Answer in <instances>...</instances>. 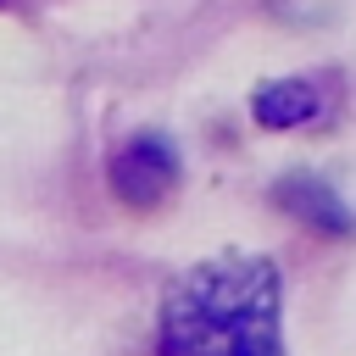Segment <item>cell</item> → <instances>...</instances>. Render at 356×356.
<instances>
[{"label":"cell","mask_w":356,"mask_h":356,"mask_svg":"<svg viewBox=\"0 0 356 356\" xmlns=\"http://www.w3.org/2000/svg\"><path fill=\"white\" fill-rule=\"evenodd\" d=\"M161 356H284L278 267L267 256L189 267L161 306Z\"/></svg>","instance_id":"obj_1"},{"label":"cell","mask_w":356,"mask_h":356,"mask_svg":"<svg viewBox=\"0 0 356 356\" xmlns=\"http://www.w3.org/2000/svg\"><path fill=\"white\" fill-rule=\"evenodd\" d=\"M106 172H111V195L128 211H156L178 189V150L161 134H128Z\"/></svg>","instance_id":"obj_2"},{"label":"cell","mask_w":356,"mask_h":356,"mask_svg":"<svg viewBox=\"0 0 356 356\" xmlns=\"http://www.w3.org/2000/svg\"><path fill=\"white\" fill-rule=\"evenodd\" d=\"M250 111L261 128H312L328 111V89H323V78H273L256 89Z\"/></svg>","instance_id":"obj_3"},{"label":"cell","mask_w":356,"mask_h":356,"mask_svg":"<svg viewBox=\"0 0 356 356\" xmlns=\"http://www.w3.org/2000/svg\"><path fill=\"white\" fill-rule=\"evenodd\" d=\"M278 206L295 211L300 222L323 228V234H350V211H345V200H339L323 178H312V172L284 178V184H278Z\"/></svg>","instance_id":"obj_4"}]
</instances>
